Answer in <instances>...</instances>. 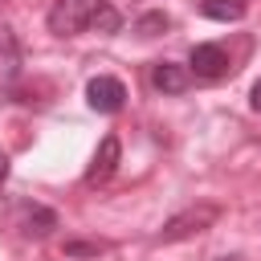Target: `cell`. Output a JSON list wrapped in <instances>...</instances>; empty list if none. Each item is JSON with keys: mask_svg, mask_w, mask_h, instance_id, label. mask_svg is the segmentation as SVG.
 <instances>
[{"mask_svg": "<svg viewBox=\"0 0 261 261\" xmlns=\"http://www.w3.org/2000/svg\"><path fill=\"white\" fill-rule=\"evenodd\" d=\"M110 0H57L49 8V33L57 37H77L82 29H94L98 12L106 8Z\"/></svg>", "mask_w": 261, "mask_h": 261, "instance_id": "6da1fadb", "label": "cell"}, {"mask_svg": "<svg viewBox=\"0 0 261 261\" xmlns=\"http://www.w3.org/2000/svg\"><path fill=\"white\" fill-rule=\"evenodd\" d=\"M220 220V208L216 204H192V208H184V212H175L159 232H155V241L159 245H171V241H188V237H196V232H204V228H212Z\"/></svg>", "mask_w": 261, "mask_h": 261, "instance_id": "7a4b0ae2", "label": "cell"}, {"mask_svg": "<svg viewBox=\"0 0 261 261\" xmlns=\"http://www.w3.org/2000/svg\"><path fill=\"white\" fill-rule=\"evenodd\" d=\"M86 102H90L98 114H118V110L126 106V86H122L118 77H110V73H98V77L86 82Z\"/></svg>", "mask_w": 261, "mask_h": 261, "instance_id": "3957f363", "label": "cell"}, {"mask_svg": "<svg viewBox=\"0 0 261 261\" xmlns=\"http://www.w3.org/2000/svg\"><path fill=\"white\" fill-rule=\"evenodd\" d=\"M188 69L196 77H204V82H216V77L228 73V53L220 45H196L192 57H188Z\"/></svg>", "mask_w": 261, "mask_h": 261, "instance_id": "277c9868", "label": "cell"}, {"mask_svg": "<svg viewBox=\"0 0 261 261\" xmlns=\"http://www.w3.org/2000/svg\"><path fill=\"white\" fill-rule=\"evenodd\" d=\"M118 159H122V147H118L114 135H106V139L98 143V151H94V163L86 167V184H106V179L118 171Z\"/></svg>", "mask_w": 261, "mask_h": 261, "instance_id": "5b68a950", "label": "cell"}, {"mask_svg": "<svg viewBox=\"0 0 261 261\" xmlns=\"http://www.w3.org/2000/svg\"><path fill=\"white\" fill-rule=\"evenodd\" d=\"M20 65H24V57H20L16 33H12L8 24H0V90H8V86L20 77Z\"/></svg>", "mask_w": 261, "mask_h": 261, "instance_id": "8992f818", "label": "cell"}, {"mask_svg": "<svg viewBox=\"0 0 261 261\" xmlns=\"http://www.w3.org/2000/svg\"><path fill=\"white\" fill-rule=\"evenodd\" d=\"M151 86L159 94H184L192 86V69L175 65V61H159V65H151Z\"/></svg>", "mask_w": 261, "mask_h": 261, "instance_id": "52a82bcc", "label": "cell"}, {"mask_svg": "<svg viewBox=\"0 0 261 261\" xmlns=\"http://www.w3.org/2000/svg\"><path fill=\"white\" fill-rule=\"evenodd\" d=\"M16 216H20V232L24 237H49L57 228V216L49 208H41V204H20Z\"/></svg>", "mask_w": 261, "mask_h": 261, "instance_id": "ba28073f", "label": "cell"}, {"mask_svg": "<svg viewBox=\"0 0 261 261\" xmlns=\"http://www.w3.org/2000/svg\"><path fill=\"white\" fill-rule=\"evenodd\" d=\"M200 12H204L208 20L228 24V20H241V16H245V0H200Z\"/></svg>", "mask_w": 261, "mask_h": 261, "instance_id": "9c48e42d", "label": "cell"}, {"mask_svg": "<svg viewBox=\"0 0 261 261\" xmlns=\"http://www.w3.org/2000/svg\"><path fill=\"white\" fill-rule=\"evenodd\" d=\"M171 20H167V12H147V16H139L135 20V33L139 37H155V33H163Z\"/></svg>", "mask_w": 261, "mask_h": 261, "instance_id": "30bf717a", "label": "cell"}, {"mask_svg": "<svg viewBox=\"0 0 261 261\" xmlns=\"http://www.w3.org/2000/svg\"><path fill=\"white\" fill-rule=\"evenodd\" d=\"M65 253H69V257H82V253H102V245H86V241H69V245H65Z\"/></svg>", "mask_w": 261, "mask_h": 261, "instance_id": "8fae6325", "label": "cell"}, {"mask_svg": "<svg viewBox=\"0 0 261 261\" xmlns=\"http://www.w3.org/2000/svg\"><path fill=\"white\" fill-rule=\"evenodd\" d=\"M253 106L261 110V77H257V86H253Z\"/></svg>", "mask_w": 261, "mask_h": 261, "instance_id": "7c38bea8", "label": "cell"}, {"mask_svg": "<svg viewBox=\"0 0 261 261\" xmlns=\"http://www.w3.org/2000/svg\"><path fill=\"white\" fill-rule=\"evenodd\" d=\"M4 175H8V155L0 151V184H4Z\"/></svg>", "mask_w": 261, "mask_h": 261, "instance_id": "4fadbf2b", "label": "cell"}, {"mask_svg": "<svg viewBox=\"0 0 261 261\" xmlns=\"http://www.w3.org/2000/svg\"><path fill=\"white\" fill-rule=\"evenodd\" d=\"M216 261H245V257H216Z\"/></svg>", "mask_w": 261, "mask_h": 261, "instance_id": "5bb4252c", "label": "cell"}]
</instances>
